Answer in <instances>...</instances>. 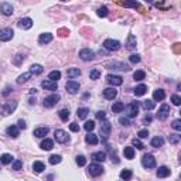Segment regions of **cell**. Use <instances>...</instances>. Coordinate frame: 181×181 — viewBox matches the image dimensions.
<instances>
[{
    "label": "cell",
    "mask_w": 181,
    "mask_h": 181,
    "mask_svg": "<svg viewBox=\"0 0 181 181\" xmlns=\"http://www.w3.org/2000/svg\"><path fill=\"white\" fill-rule=\"evenodd\" d=\"M126 48H128V50H134V48H136V37H134L133 34H129L128 43H126Z\"/></svg>",
    "instance_id": "26"
},
{
    "label": "cell",
    "mask_w": 181,
    "mask_h": 181,
    "mask_svg": "<svg viewBox=\"0 0 181 181\" xmlns=\"http://www.w3.org/2000/svg\"><path fill=\"white\" fill-rule=\"evenodd\" d=\"M0 11H2L4 16H11V14H13V6H11V3L3 2V3L0 4Z\"/></svg>",
    "instance_id": "16"
},
{
    "label": "cell",
    "mask_w": 181,
    "mask_h": 181,
    "mask_svg": "<svg viewBox=\"0 0 181 181\" xmlns=\"http://www.w3.org/2000/svg\"><path fill=\"white\" fill-rule=\"evenodd\" d=\"M54 137H55V140H57L58 143H61V144L67 143V141L69 140V136H68V133L65 130H61V129L55 130V133H54Z\"/></svg>",
    "instance_id": "5"
},
{
    "label": "cell",
    "mask_w": 181,
    "mask_h": 181,
    "mask_svg": "<svg viewBox=\"0 0 181 181\" xmlns=\"http://www.w3.org/2000/svg\"><path fill=\"white\" fill-rule=\"evenodd\" d=\"M6 133L9 134L10 137H19V133H20V130H19V128H17V126L11 124V126H9V128L6 129Z\"/></svg>",
    "instance_id": "22"
},
{
    "label": "cell",
    "mask_w": 181,
    "mask_h": 181,
    "mask_svg": "<svg viewBox=\"0 0 181 181\" xmlns=\"http://www.w3.org/2000/svg\"><path fill=\"white\" fill-rule=\"evenodd\" d=\"M163 144H164V139L161 137V136H156V137L151 139V146L156 149L158 147H163Z\"/></svg>",
    "instance_id": "24"
},
{
    "label": "cell",
    "mask_w": 181,
    "mask_h": 181,
    "mask_svg": "<svg viewBox=\"0 0 181 181\" xmlns=\"http://www.w3.org/2000/svg\"><path fill=\"white\" fill-rule=\"evenodd\" d=\"M16 106H17V102H7L6 105L0 106V113L4 115V116H7V115H10L11 112L16 109Z\"/></svg>",
    "instance_id": "7"
},
{
    "label": "cell",
    "mask_w": 181,
    "mask_h": 181,
    "mask_svg": "<svg viewBox=\"0 0 181 181\" xmlns=\"http://www.w3.org/2000/svg\"><path fill=\"white\" fill-rule=\"evenodd\" d=\"M129 60H130V62H133V64H137V62H140V55H139V54H132Z\"/></svg>",
    "instance_id": "50"
},
{
    "label": "cell",
    "mask_w": 181,
    "mask_h": 181,
    "mask_svg": "<svg viewBox=\"0 0 181 181\" xmlns=\"http://www.w3.org/2000/svg\"><path fill=\"white\" fill-rule=\"evenodd\" d=\"M17 26L20 27L21 30H28V28H31V27H33V20H31L30 17H24V19L19 20Z\"/></svg>",
    "instance_id": "11"
},
{
    "label": "cell",
    "mask_w": 181,
    "mask_h": 181,
    "mask_svg": "<svg viewBox=\"0 0 181 181\" xmlns=\"http://www.w3.org/2000/svg\"><path fill=\"white\" fill-rule=\"evenodd\" d=\"M61 160H62V157H61L60 154H53V156L50 157V160H48V161H50V164L55 166V164H60Z\"/></svg>",
    "instance_id": "42"
},
{
    "label": "cell",
    "mask_w": 181,
    "mask_h": 181,
    "mask_svg": "<svg viewBox=\"0 0 181 181\" xmlns=\"http://www.w3.org/2000/svg\"><path fill=\"white\" fill-rule=\"evenodd\" d=\"M164 98H166V92L163 89H156L153 92V101L161 102V101H164Z\"/></svg>",
    "instance_id": "21"
},
{
    "label": "cell",
    "mask_w": 181,
    "mask_h": 181,
    "mask_svg": "<svg viewBox=\"0 0 181 181\" xmlns=\"http://www.w3.org/2000/svg\"><path fill=\"white\" fill-rule=\"evenodd\" d=\"M11 161H13V156L9 154V153H4V154L0 156V163L2 164H10Z\"/></svg>",
    "instance_id": "32"
},
{
    "label": "cell",
    "mask_w": 181,
    "mask_h": 181,
    "mask_svg": "<svg viewBox=\"0 0 181 181\" xmlns=\"http://www.w3.org/2000/svg\"><path fill=\"white\" fill-rule=\"evenodd\" d=\"M106 68H115V69H122V71H129L130 69L128 64H124V62H116V61H113V62H107Z\"/></svg>",
    "instance_id": "13"
},
{
    "label": "cell",
    "mask_w": 181,
    "mask_h": 181,
    "mask_svg": "<svg viewBox=\"0 0 181 181\" xmlns=\"http://www.w3.org/2000/svg\"><path fill=\"white\" fill-rule=\"evenodd\" d=\"M60 99H61V96L58 94H53V95H50V96L44 98L43 105L45 107H53V106H55V105L60 102Z\"/></svg>",
    "instance_id": "1"
},
{
    "label": "cell",
    "mask_w": 181,
    "mask_h": 181,
    "mask_svg": "<svg viewBox=\"0 0 181 181\" xmlns=\"http://www.w3.org/2000/svg\"><path fill=\"white\" fill-rule=\"evenodd\" d=\"M67 75L71 78V79H74V78H77L81 75V71H79V68H69V69L67 71Z\"/></svg>",
    "instance_id": "34"
},
{
    "label": "cell",
    "mask_w": 181,
    "mask_h": 181,
    "mask_svg": "<svg viewBox=\"0 0 181 181\" xmlns=\"http://www.w3.org/2000/svg\"><path fill=\"white\" fill-rule=\"evenodd\" d=\"M31 78V72L28 71V72H24V74H21L20 77L17 78V84H24V82H27V81Z\"/></svg>",
    "instance_id": "35"
},
{
    "label": "cell",
    "mask_w": 181,
    "mask_h": 181,
    "mask_svg": "<svg viewBox=\"0 0 181 181\" xmlns=\"http://www.w3.org/2000/svg\"><path fill=\"white\" fill-rule=\"evenodd\" d=\"M26 122L24 120H19V129H26Z\"/></svg>",
    "instance_id": "59"
},
{
    "label": "cell",
    "mask_w": 181,
    "mask_h": 181,
    "mask_svg": "<svg viewBox=\"0 0 181 181\" xmlns=\"http://www.w3.org/2000/svg\"><path fill=\"white\" fill-rule=\"evenodd\" d=\"M123 109H124L123 102H115V103L112 105V112H113V113H120Z\"/></svg>",
    "instance_id": "31"
},
{
    "label": "cell",
    "mask_w": 181,
    "mask_h": 181,
    "mask_svg": "<svg viewBox=\"0 0 181 181\" xmlns=\"http://www.w3.org/2000/svg\"><path fill=\"white\" fill-rule=\"evenodd\" d=\"M96 117H98V119H101V120H105L106 115H105V112L102 111V112H98V113H96Z\"/></svg>",
    "instance_id": "58"
},
{
    "label": "cell",
    "mask_w": 181,
    "mask_h": 181,
    "mask_svg": "<svg viewBox=\"0 0 181 181\" xmlns=\"http://www.w3.org/2000/svg\"><path fill=\"white\" fill-rule=\"evenodd\" d=\"M60 78H61V72H60V71H51L50 75H48V79L54 81V82H57Z\"/></svg>",
    "instance_id": "41"
},
{
    "label": "cell",
    "mask_w": 181,
    "mask_h": 181,
    "mask_svg": "<svg viewBox=\"0 0 181 181\" xmlns=\"http://www.w3.org/2000/svg\"><path fill=\"white\" fill-rule=\"evenodd\" d=\"M171 128L174 129V130L180 132L181 130V120H180V119H175V120L173 122V124H171Z\"/></svg>",
    "instance_id": "48"
},
{
    "label": "cell",
    "mask_w": 181,
    "mask_h": 181,
    "mask_svg": "<svg viewBox=\"0 0 181 181\" xmlns=\"http://www.w3.org/2000/svg\"><path fill=\"white\" fill-rule=\"evenodd\" d=\"M23 168V161H20V160H16L13 163V170H16V171H19V170H21Z\"/></svg>",
    "instance_id": "51"
},
{
    "label": "cell",
    "mask_w": 181,
    "mask_h": 181,
    "mask_svg": "<svg viewBox=\"0 0 181 181\" xmlns=\"http://www.w3.org/2000/svg\"><path fill=\"white\" fill-rule=\"evenodd\" d=\"M170 115V106L168 105H161L160 109H158V113H157V117L158 119H161V120H164L166 117Z\"/></svg>",
    "instance_id": "14"
},
{
    "label": "cell",
    "mask_w": 181,
    "mask_h": 181,
    "mask_svg": "<svg viewBox=\"0 0 181 181\" xmlns=\"http://www.w3.org/2000/svg\"><path fill=\"white\" fill-rule=\"evenodd\" d=\"M96 14H98L99 17H106L107 14H109V10H107V7H106V6H102V7H99V9H98Z\"/></svg>",
    "instance_id": "43"
},
{
    "label": "cell",
    "mask_w": 181,
    "mask_h": 181,
    "mask_svg": "<svg viewBox=\"0 0 181 181\" xmlns=\"http://www.w3.org/2000/svg\"><path fill=\"white\" fill-rule=\"evenodd\" d=\"M13 36H14V33H13V30L11 28H2L0 30V41H10L11 38H13Z\"/></svg>",
    "instance_id": "9"
},
{
    "label": "cell",
    "mask_w": 181,
    "mask_h": 181,
    "mask_svg": "<svg viewBox=\"0 0 181 181\" xmlns=\"http://www.w3.org/2000/svg\"><path fill=\"white\" fill-rule=\"evenodd\" d=\"M137 136H139L140 139H146V137L149 136V130H147V129H143V130H140V132L137 133Z\"/></svg>",
    "instance_id": "55"
},
{
    "label": "cell",
    "mask_w": 181,
    "mask_h": 181,
    "mask_svg": "<svg viewBox=\"0 0 181 181\" xmlns=\"http://www.w3.org/2000/svg\"><path fill=\"white\" fill-rule=\"evenodd\" d=\"M88 113H89V109H88V107H78L77 115L79 119H85V117L88 116Z\"/></svg>",
    "instance_id": "39"
},
{
    "label": "cell",
    "mask_w": 181,
    "mask_h": 181,
    "mask_svg": "<svg viewBox=\"0 0 181 181\" xmlns=\"http://www.w3.org/2000/svg\"><path fill=\"white\" fill-rule=\"evenodd\" d=\"M123 153H124V157L128 158V160H132V158L134 157V149L133 147H124V150H123Z\"/></svg>",
    "instance_id": "38"
},
{
    "label": "cell",
    "mask_w": 181,
    "mask_h": 181,
    "mask_svg": "<svg viewBox=\"0 0 181 181\" xmlns=\"http://www.w3.org/2000/svg\"><path fill=\"white\" fill-rule=\"evenodd\" d=\"M168 140H170V143H178L180 141V136L178 134H170Z\"/></svg>",
    "instance_id": "54"
},
{
    "label": "cell",
    "mask_w": 181,
    "mask_h": 181,
    "mask_svg": "<svg viewBox=\"0 0 181 181\" xmlns=\"http://www.w3.org/2000/svg\"><path fill=\"white\" fill-rule=\"evenodd\" d=\"M43 71H44V68H43V65H40V64H33L30 67V72H31V75H40V74H43Z\"/></svg>",
    "instance_id": "27"
},
{
    "label": "cell",
    "mask_w": 181,
    "mask_h": 181,
    "mask_svg": "<svg viewBox=\"0 0 181 181\" xmlns=\"http://www.w3.org/2000/svg\"><path fill=\"white\" fill-rule=\"evenodd\" d=\"M79 58L82 61H92L95 58V53L89 48H82L79 51Z\"/></svg>",
    "instance_id": "6"
},
{
    "label": "cell",
    "mask_w": 181,
    "mask_h": 181,
    "mask_svg": "<svg viewBox=\"0 0 181 181\" xmlns=\"http://www.w3.org/2000/svg\"><path fill=\"white\" fill-rule=\"evenodd\" d=\"M150 122H151V117L150 116H146V117H144V123H150Z\"/></svg>",
    "instance_id": "60"
},
{
    "label": "cell",
    "mask_w": 181,
    "mask_h": 181,
    "mask_svg": "<svg viewBox=\"0 0 181 181\" xmlns=\"http://www.w3.org/2000/svg\"><path fill=\"white\" fill-rule=\"evenodd\" d=\"M21 61H24V55H21V54L16 55V58H14V64H16V65H20Z\"/></svg>",
    "instance_id": "56"
},
{
    "label": "cell",
    "mask_w": 181,
    "mask_h": 181,
    "mask_svg": "<svg viewBox=\"0 0 181 181\" xmlns=\"http://www.w3.org/2000/svg\"><path fill=\"white\" fill-rule=\"evenodd\" d=\"M69 129H71V132H78V130H79V124L74 122V123L69 124Z\"/></svg>",
    "instance_id": "57"
},
{
    "label": "cell",
    "mask_w": 181,
    "mask_h": 181,
    "mask_svg": "<svg viewBox=\"0 0 181 181\" xmlns=\"http://www.w3.org/2000/svg\"><path fill=\"white\" fill-rule=\"evenodd\" d=\"M132 177H133V173H132V170H123L120 173V178L124 181H129L132 180Z\"/></svg>",
    "instance_id": "40"
},
{
    "label": "cell",
    "mask_w": 181,
    "mask_h": 181,
    "mask_svg": "<svg viewBox=\"0 0 181 181\" xmlns=\"http://www.w3.org/2000/svg\"><path fill=\"white\" fill-rule=\"evenodd\" d=\"M84 129L88 132V133H90V132L95 129V122H94V120H88L86 123L84 124Z\"/></svg>",
    "instance_id": "45"
},
{
    "label": "cell",
    "mask_w": 181,
    "mask_h": 181,
    "mask_svg": "<svg viewBox=\"0 0 181 181\" xmlns=\"http://www.w3.org/2000/svg\"><path fill=\"white\" fill-rule=\"evenodd\" d=\"M103 96L106 98V99H109V101H113L115 98L117 96V90L115 89V88H106V89L103 90Z\"/></svg>",
    "instance_id": "17"
},
{
    "label": "cell",
    "mask_w": 181,
    "mask_h": 181,
    "mask_svg": "<svg viewBox=\"0 0 181 181\" xmlns=\"http://www.w3.org/2000/svg\"><path fill=\"white\" fill-rule=\"evenodd\" d=\"M103 47L106 48L107 51H116L120 48V43L117 40H112V38H107V40L103 41Z\"/></svg>",
    "instance_id": "4"
},
{
    "label": "cell",
    "mask_w": 181,
    "mask_h": 181,
    "mask_svg": "<svg viewBox=\"0 0 181 181\" xmlns=\"http://www.w3.org/2000/svg\"><path fill=\"white\" fill-rule=\"evenodd\" d=\"M119 123L122 126H129L130 124V120H129V117H119Z\"/></svg>",
    "instance_id": "53"
},
{
    "label": "cell",
    "mask_w": 181,
    "mask_h": 181,
    "mask_svg": "<svg viewBox=\"0 0 181 181\" xmlns=\"http://www.w3.org/2000/svg\"><path fill=\"white\" fill-rule=\"evenodd\" d=\"M33 170L36 171V173H43V171L45 170V166H44V163H41V161H34Z\"/></svg>",
    "instance_id": "37"
},
{
    "label": "cell",
    "mask_w": 181,
    "mask_h": 181,
    "mask_svg": "<svg viewBox=\"0 0 181 181\" xmlns=\"http://www.w3.org/2000/svg\"><path fill=\"white\" fill-rule=\"evenodd\" d=\"M53 41V34L51 33H43L38 37V43L41 44V45H45V44H48V43H51Z\"/></svg>",
    "instance_id": "18"
},
{
    "label": "cell",
    "mask_w": 181,
    "mask_h": 181,
    "mask_svg": "<svg viewBox=\"0 0 181 181\" xmlns=\"http://www.w3.org/2000/svg\"><path fill=\"white\" fill-rule=\"evenodd\" d=\"M170 174H171V171H170V168L168 167H166V166L158 167V170H157V177L158 178H166V177H168Z\"/></svg>",
    "instance_id": "20"
},
{
    "label": "cell",
    "mask_w": 181,
    "mask_h": 181,
    "mask_svg": "<svg viewBox=\"0 0 181 181\" xmlns=\"http://www.w3.org/2000/svg\"><path fill=\"white\" fill-rule=\"evenodd\" d=\"M141 107H143L144 111H151V109H154L156 107V103H154V101L146 99V101L141 102Z\"/></svg>",
    "instance_id": "28"
},
{
    "label": "cell",
    "mask_w": 181,
    "mask_h": 181,
    "mask_svg": "<svg viewBox=\"0 0 181 181\" xmlns=\"http://www.w3.org/2000/svg\"><path fill=\"white\" fill-rule=\"evenodd\" d=\"M41 86H43L44 89H47V90H55L58 85H57V82L47 79V81H43V82H41Z\"/></svg>",
    "instance_id": "19"
},
{
    "label": "cell",
    "mask_w": 181,
    "mask_h": 181,
    "mask_svg": "<svg viewBox=\"0 0 181 181\" xmlns=\"http://www.w3.org/2000/svg\"><path fill=\"white\" fill-rule=\"evenodd\" d=\"M99 77H101V71H99V69H92V71H90V74H89L90 79L95 81V79H98Z\"/></svg>",
    "instance_id": "47"
},
{
    "label": "cell",
    "mask_w": 181,
    "mask_h": 181,
    "mask_svg": "<svg viewBox=\"0 0 181 181\" xmlns=\"http://www.w3.org/2000/svg\"><path fill=\"white\" fill-rule=\"evenodd\" d=\"M75 161H77V164L79 166V167H82V166L86 164V158H85V156H82V154L77 156V160H75Z\"/></svg>",
    "instance_id": "46"
},
{
    "label": "cell",
    "mask_w": 181,
    "mask_h": 181,
    "mask_svg": "<svg viewBox=\"0 0 181 181\" xmlns=\"http://www.w3.org/2000/svg\"><path fill=\"white\" fill-rule=\"evenodd\" d=\"M141 164L146 168H154L156 167V158L153 154H144L141 158Z\"/></svg>",
    "instance_id": "3"
},
{
    "label": "cell",
    "mask_w": 181,
    "mask_h": 181,
    "mask_svg": "<svg viewBox=\"0 0 181 181\" xmlns=\"http://www.w3.org/2000/svg\"><path fill=\"white\" fill-rule=\"evenodd\" d=\"M92 158H94L95 161H98V163H99V161L103 163V161L106 160V153H105V151H96V153L92 154Z\"/></svg>",
    "instance_id": "30"
},
{
    "label": "cell",
    "mask_w": 181,
    "mask_h": 181,
    "mask_svg": "<svg viewBox=\"0 0 181 181\" xmlns=\"http://www.w3.org/2000/svg\"><path fill=\"white\" fill-rule=\"evenodd\" d=\"M85 141H86L88 144H98V136L95 133H88L86 136H85Z\"/></svg>",
    "instance_id": "29"
},
{
    "label": "cell",
    "mask_w": 181,
    "mask_h": 181,
    "mask_svg": "<svg viewBox=\"0 0 181 181\" xmlns=\"http://www.w3.org/2000/svg\"><path fill=\"white\" fill-rule=\"evenodd\" d=\"M111 130H112V126L111 123L107 120H103L102 122V126H101V136L103 139H107L109 137V134H111Z\"/></svg>",
    "instance_id": "10"
},
{
    "label": "cell",
    "mask_w": 181,
    "mask_h": 181,
    "mask_svg": "<svg viewBox=\"0 0 181 181\" xmlns=\"http://www.w3.org/2000/svg\"><path fill=\"white\" fill-rule=\"evenodd\" d=\"M106 82L107 84H111V85H113V86H119V85L123 84V78L119 77V75L109 74V75H106Z\"/></svg>",
    "instance_id": "8"
},
{
    "label": "cell",
    "mask_w": 181,
    "mask_h": 181,
    "mask_svg": "<svg viewBox=\"0 0 181 181\" xmlns=\"http://www.w3.org/2000/svg\"><path fill=\"white\" fill-rule=\"evenodd\" d=\"M102 173H103V167L99 164H90L89 166V174L90 175H94V177H98V175H101Z\"/></svg>",
    "instance_id": "15"
},
{
    "label": "cell",
    "mask_w": 181,
    "mask_h": 181,
    "mask_svg": "<svg viewBox=\"0 0 181 181\" xmlns=\"http://www.w3.org/2000/svg\"><path fill=\"white\" fill-rule=\"evenodd\" d=\"M124 111L128 113V117H136L139 113V103L137 102H130L124 106Z\"/></svg>",
    "instance_id": "2"
},
{
    "label": "cell",
    "mask_w": 181,
    "mask_h": 181,
    "mask_svg": "<svg viewBox=\"0 0 181 181\" xmlns=\"http://www.w3.org/2000/svg\"><path fill=\"white\" fill-rule=\"evenodd\" d=\"M132 143H133V146H134V147H137L139 150H141V149L144 147L143 143L140 141V139H133V141H132Z\"/></svg>",
    "instance_id": "52"
},
{
    "label": "cell",
    "mask_w": 181,
    "mask_h": 181,
    "mask_svg": "<svg viewBox=\"0 0 181 181\" xmlns=\"http://www.w3.org/2000/svg\"><path fill=\"white\" fill-rule=\"evenodd\" d=\"M65 89H67L69 94L74 95L79 90V84H78L77 81H68L67 84H65Z\"/></svg>",
    "instance_id": "12"
},
{
    "label": "cell",
    "mask_w": 181,
    "mask_h": 181,
    "mask_svg": "<svg viewBox=\"0 0 181 181\" xmlns=\"http://www.w3.org/2000/svg\"><path fill=\"white\" fill-rule=\"evenodd\" d=\"M58 116H60V119L62 122H67L69 119V109H61L58 112Z\"/></svg>",
    "instance_id": "36"
},
{
    "label": "cell",
    "mask_w": 181,
    "mask_h": 181,
    "mask_svg": "<svg viewBox=\"0 0 181 181\" xmlns=\"http://www.w3.org/2000/svg\"><path fill=\"white\" fill-rule=\"evenodd\" d=\"M144 77H146L144 71H136V72L133 74V79L134 81H143Z\"/></svg>",
    "instance_id": "44"
},
{
    "label": "cell",
    "mask_w": 181,
    "mask_h": 181,
    "mask_svg": "<svg viewBox=\"0 0 181 181\" xmlns=\"http://www.w3.org/2000/svg\"><path fill=\"white\" fill-rule=\"evenodd\" d=\"M40 147L43 149V150H51V149L54 147V141L51 140V139H45V140H43L41 141V144H40Z\"/></svg>",
    "instance_id": "25"
},
{
    "label": "cell",
    "mask_w": 181,
    "mask_h": 181,
    "mask_svg": "<svg viewBox=\"0 0 181 181\" xmlns=\"http://www.w3.org/2000/svg\"><path fill=\"white\" fill-rule=\"evenodd\" d=\"M48 128H38V129H36V130L33 132V134L36 136V137H45L48 134Z\"/></svg>",
    "instance_id": "23"
},
{
    "label": "cell",
    "mask_w": 181,
    "mask_h": 181,
    "mask_svg": "<svg viewBox=\"0 0 181 181\" xmlns=\"http://www.w3.org/2000/svg\"><path fill=\"white\" fill-rule=\"evenodd\" d=\"M146 92H147V86L143 85V84L139 85V86H136V89H134V95H136V96H143Z\"/></svg>",
    "instance_id": "33"
},
{
    "label": "cell",
    "mask_w": 181,
    "mask_h": 181,
    "mask_svg": "<svg viewBox=\"0 0 181 181\" xmlns=\"http://www.w3.org/2000/svg\"><path fill=\"white\" fill-rule=\"evenodd\" d=\"M171 102H173V105H175V106H180L181 105V98L178 96V95H173V96H171Z\"/></svg>",
    "instance_id": "49"
}]
</instances>
